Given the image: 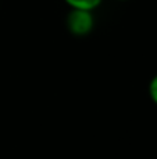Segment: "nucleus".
I'll return each mask as SVG.
<instances>
[{
  "label": "nucleus",
  "instance_id": "obj_1",
  "mask_svg": "<svg viewBox=\"0 0 157 159\" xmlns=\"http://www.w3.org/2000/svg\"><path fill=\"white\" fill-rule=\"evenodd\" d=\"M95 27V17L92 11L71 8L67 16V28L75 36H86Z\"/></svg>",
  "mask_w": 157,
  "mask_h": 159
},
{
  "label": "nucleus",
  "instance_id": "obj_2",
  "mask_svg": "<svg viewBox=\"0 0 157 159\" xmlns=\"http://www.w3.org/2000/svg\"><path fill=\"white\" fill-rule=\"evenodd\" d=\"M70 8H79V10L93 11L102 4L103 0H64Z\"/></svg>",
  "mask_w": 157,
  "mask_h": 159
},
{
  "label": "nucleus",
  "instance_id": "obj_3",
  "mask_svg": "<svg viewBox=\"0 0 157 159\" xmlns=\"http://www.w3.org/2000/svg\"><path fill=\"white\" fill-rule=\"evenodd\" d=\"M149 96L153 103L157 105V74L149 82Z\"/></svg>",
  "mask_w": 157,
  "mask_h": 159
},
{
  "label": "nucleus",
  "instance_id": "obj_4",
  "mask_svg": "<svg viewBox=\"0 0 157 159\" xmlns=\"http://www.w3.org/2000/svg\"><path fill=\"white\" fill-rule=\"evenodd\" d=\"M118 2H127V0H118Z\"/></svg>",
  "mask_w": 157,
  "mask_h": 159
}]
</instances>
